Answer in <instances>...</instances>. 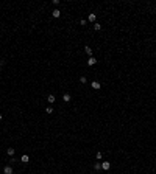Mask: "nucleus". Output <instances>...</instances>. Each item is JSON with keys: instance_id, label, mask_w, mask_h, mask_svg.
<instances>
[{"instance_id": "1", "label": "nucleus", "mask_w": 156, "mask_h": 174, "mask_svg": "<svg viewBox=\"0 0 156 174\" xmlns=\"http://www.w3.org/2000/svg\"><path fill=\"white\" fill-rule=\"evenodd\" d=\"M91 87H92L94 90H100V89H102V84H100L98 81H92V82H91Z\"/></svg>"}, {"instance_id": "2", "label": "nucleus", "mask_w": 156, "mask_h": 174, "mask_svg": "<svg viewBox=\"0 0 156 174\" xmlns=\"http://www.w3.org/2000/svg\"><path fill=\"white\" fill-rule=\"evenodd\" d=\"M95 20H97V16L94 13H91L89 16H87V22H91V23H95Z\"/></svg>"}, {"instance_id": "3", "label": "nucleus", "mask_w": 156, "mask_h": 174, "mask_svg": "<svg viewBox=\"0 0 156 174\" xmlns=\"http://www.w3.org/2000/svg\"><path fill=\"white\" fill-rule=\"evenodd\" d=\"M109 168H111V163H109V162H102V169H103V171H108Z\"/></svg>"}, {"instance_id": "4", "label": "nucleus", "mask_w": 156, "mask_h": 174, "mask_svg": "<svg viewBox=\"0 0 156 174\" xmlns=\"http://www.w3.org/2000/svg\"><path fill=\"white\" fill-rule=\"evenodd\" d=\"M86 64H87L89 67H92V65H95V64H97V59L92 56V58H89V59H87V62H86Z\"/></svg>"}, {"instance_id": "5", "label": "nucleus", "mask_w": 156, "mask_h": 174, "mask_svg": "<svg viewBox=\"0 0 156 174\" xmlns=\"http://www.w3.org/2000/svg\"><path fill=\"white\" fill-rule=\"evenodd\" d=\"M3 174H13V166H11V165L5 166L3 168Z\"/></svg>"}, {"instance_id": "6", "label": "nucleus", "mask_w": 156, "mask_h": 174, "mask_svg": "<svg viewBox=\"0 0 156 174\" xmlns=\"http://www.w3.org/2000/svg\"><path fill=\"white\" fill-rule=\"evenodd\" d=\"M84 53H86V55L89 56V58H92V48H91L89 45H86V47H84Z\"/></svg>"}, {"instance_id": "7", "label": "nucleus", "mask_w": 156, "mask_h": 174, "mask_svg": "<svg viewBox=\"0 0 156 174\" xmlns=\"http://www.w3.org/2000/svg\"><path fill=\"white\" fill-rule=\"evenodd\" d=\"M20 160H22V163H28V162H30V157H28L27 154H23L22 157H20Z\"/></svg>"}, {"instance_id": "8", "label": "nucleus", "mask_w": 156, "mask_h": 174, "mask_svg": "<svg viewBox=\"0 0 156 174\" xmlns=\"http://www.w3.org/2000/svg\"><path fill=\"white\" fill-rule=\"evenodd\" d=\"M55 99H56V98H55V95H48V96H47V101H48L50 104H53Z\"/></svg>"}, {"instance_id": "9", "label": "nucleus", "mask_w": 156, "mask_h": 174, "mask_svg": "<svg viewBox=\"0 0 156 174\" xmlns=\"http://www.w3.org/2000/svg\"><path fill=\"white\" fill-rule=\"evenodd\" d=\"M94 169L100 171V169H102V163H100V162H95V163H94Z\"/></svg>"}, {"instance_id": "10", "label": "nucleus", "mask_w": 156, "mask_h": 174, "mask_svg": "<svg viewBox=\"0 0 156 174\" xmlns=\"http://www.w3.org/2000/svg\"><path fill=\"white\" fill-rule=\"evenodd\" d=\"M52 14H53L55 19H58V17L61 16V11H59V10H53V13H52Z\"/></svg>"}, {"instance_id": "11", "label": "nucleus", "mask_w": 156, "mask_h": 174, "mask_svg": "<svg viewBox=\"0 0 156 174\" xmlns=\"http://www.w3.org/2000/svg\"><path fill=\"white\" fill-rule=\"evenodd\" d=\"M63 99H64V101H66V103H69V101H70V99H72V98H70V95H69V93H64V95H63Z\"/></svg>"}, {"instance_id": "12", "label": "nucleus", "mask_w": 156, "mask_h": 174, "mask_svg": "<svg viewBox=\"0 0 156 174\" xmlns=\"http://www.w3.org/2000/svg\"><path fill=\"white\" fill-rule=\"evenodd\" d=\"M6 152H8V155H11V157H13L14 152H16V149H14V148H8V149H6Z\"/></svg>"}, {"instance_id": "13", "label": "nucleus", "mask_w": 156, "mask_h": 174, "mask_svg": "<svg viewBox=\"0 0 156 174\" xmlns=\"http://www.w3.org/2000/svg\"><path fill=\"white\" fill-rule=\"evenodd\" d=\"M94 30H95V31H100V30H102V25H100L98 22H95V23H94Z\"/></svg>"}, {"instance_id": "14", "label": "nucleus", "mask_w": 156, "mask_h": 174, "mask_svg": "<svg viewBox=\"0 0 156 174\" xmlns=\"http://www.w3.org/2000/svg\"><path fill=\"white\" fill-rule=\"evenodd\" d=\"M45 112H47L48 115H50V114H53V107H50V106H48V107L45 109Z\"/></svg>"}, {"instance_id": "15", "label": "nucleus", "mask_w": 156, "mask_h": 174, "mask_svg": "<svg viewBox=\"0 0 156 174\" xmlns=\"http://www.w3.org/2000/svg\"><path fill=\"white\" fill-rule=\"evenodd\" d=\"M80 82H81V84H86V82H87L86 76H81V78H80Z\"/></svg>"}, {"instance_id": "16", "label": "nucleus", "mask_w": 156, "mask_h": 174, "mask_svg": "<svg viewBox=\"0 0 156 174\" xmlns=\"http://www.w3.org/2000/svg\"><path fill=\"white\" fill-rule=\"evenodd\" d=\"M95 157H97V160H102V157H103V154H102V152H97V155H95Z\"/></svg>"}, {"instance_id": "17", "label": "nucleus", "mask_w": 156, "mask_h": 174, "mask_svg": "<svg viewBox=\"0 0 156 174\" xmlns=\"http://www.w3.org/2000/svg\"><path fill=\"white\" fill-rule=\"evenodd\" d=\"M86 22H87V20H84V19H81V20H80V25H86Z\"/></svg>"}, {"instance_id": "18", "label": "nucleus", "mask_w": 156, "mask_h": 174, "mask_svg": "<svg viewBox=\"0 0 156 174\" xmlns=\"http://www.w3.org/2000/svg\"><path fill=\"white\" fill-rule=\"evenodd\" d=\"M0 120H2V114H0Z\"/></svg>"}]
</instances>
